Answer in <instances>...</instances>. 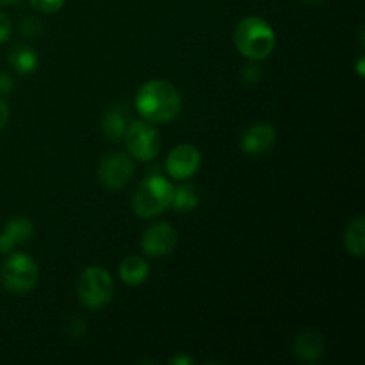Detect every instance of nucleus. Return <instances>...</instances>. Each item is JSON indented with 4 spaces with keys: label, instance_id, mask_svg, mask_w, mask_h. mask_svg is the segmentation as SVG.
<instances>
[{
    "label": "nucleus",
    "instance_id": "nucleus-20",
    "mask_svg": "<svg viewBox=\"0 0 365 365\" xmlns=\"http://www.w3.org/2000/svg\"><path fill=\"white\" fill-rule=\"evenodd\" d=\"M20 31L24 32L25 36H36L41 32V21L34 20V18H27L25 21H21Z\"/></svg>",
    "mask_w": 365,
    "mask_h": 365
},
{
    "label": "nucleus",
    "instance_id": "nucleus-24",
    "mask_svg": "<svg viewBox=\"0 0 365 365\" xmlns=\"http://www.w3.org/2000/svg\"><path fill=\"white\" fill-rule=\"evenodd\" d=\"M192 362H195V360L189 355H177L170 360L171 365H192Z\"/></svg>",
    "mask_w": 365,
    "mask_h": 365
},
{
    "label": "nucleus",
    "instance_id": "nucleus-8",
    "mask_svg": "<svg viewBox=\"0 0 365 365\" xmlns=\"http://www.w3.org/2000/svg\"><path fill=\"white\" fill-rule=\"evenodd\" d=\"M200 166H202V153L196 146L187 143L175 146L166 157V171L175 180H187L195 177Z\"/></svg>",
    "mask_w": 365,
    "mask_h": 365
},
{
    "label": "nucleus",
    "instance_id": "nucleus-23",
    "mask_svg": "<svg viewBox=\"0 0 365 365\" xmlns=\"http://www.w3.org/2000/svg\"><path fill=\"white\" fill-rule=\"evenodd\" d=\"M7 121H9V107L4 100H0V130L6 127Z\"/></svg>",
    "mask_w": 365,
    "mask_h": 365
},
{
    "label": "nucleus",
    "instance_id": "nucleus-15",
    "mask_svg": "<svg viewBox=\"0 0 365 365\" xmlns=\"http://www.w3.org/2000/svg\"><path fill=\"white\" fill-rule=\"evenodd\" d=\"M344 246L349 255L362 259L365 255V220L364 216L355 217L349 221L344 232Z\"/></svg>",
    "mask_w": 365,
    "mask_h": 365
},
{
    "label": "nucleus",
    "instance_id": "nucleus-27",
    "mask_svg": "<svg viewBox=\"0 0 365 365\" xmlns=\"http://www.w3.org/2000/svg\"><path fill=\"white\" fill-rule=\"evenodd\" d=\"M302 2H305V4H321V2H324V0H302Z\"/></svg>",
    "mask_w": 365,
    "mask_h": 365
},
{
    "label": "nucleus",
    "instance_id": "nucleus-21",
    "mask_svg": "<svg viewBox=\"0 0 365 365\" xmlns=\"http://www.w3.org/2000/svg\"><path fill=\"white\" fill-rule=\"evenodd\" d=\"M11 34V20L4 13H0V43H6Z\"/></svg>",
    "mask_w": 365,
    "mask_h": 365
},
{
    "label": "nucleus",
    "instance_id": "nucleus-10",
    "mask_svg": "<svg viewBox=\"0 0 365 365\" xmlns=\"http://www.w3.org/2000/svg\"><path fill=\"white\" fill-rule=\"evenodd\" d=\"M277 145V130L269 123H257L246 128L241 135V150L246 155H264Z\"/></svg>",
    "mask_w": 365,
    "mask_h": 365
},
{
    "label": "nucleus",
    "instance_id": "nucleus-14",
    "mask_svg": "<svg viewBox=\"0 0 365 365\" xmlns=\"http://www.w3.org/2000/svg\"><path fill=\"white\" fill-rule=\"evenodd\" d=\"M128 128V116L121 107H110L102 118V132L106 139L113 143L123 141L125 132Z\"/></svg>",
    "mask_w": 365,
    "mask_h": 365
},
{
    "label": "nucleus",
    "instance_id": "nucleus-12",
    "mask_svg": "<svg viewBox=\"0 0 365 365\" xmlns=\"http://www.w3.org/2000/svg\"><path fill=\"white\" fill-rule=\"evenodd\" d=\"M324 351V337L316 330H307L299 334L294 341V355L302 362L314 364L321 359Z\"/></svg>",
    "mask_w": 365,
    "mask_h": 365
},
{
    "label": "nucleus",
    "instance_id": "nucleus-5",
    "mask_svg": "<svg viewBox=\"0 0 365 365\" xmlns=\"http://www.w3.org/2000/svg\"><path fill=\"white\" fill-rule=\"evenodd\" d=\"M4 287L13 294H27L38 285L39 269L34 260L25 253H13L0 271Z\"/></svg>",
    "mask_w": 365,
    "mask_h": 365
},
{
    "label": "nucleus",
    "instance_id": "nucleus-6",
    "mask_svg": "<svg viewBox=\"0 0 365 365\" xmlns=\"http://www.w3.org/2000/svg\"><path fill=\"white\" fill-rule=\"evenodd\" d=\"M123 141L127 145L130 157L143 160V163H148V160L155 159L160 152L159 130L153 125H150V121L146 120L128 123Z\"/></svg>",
    "mask_w": 365,
    "mask_h": 365
},
{
    "label": "nucleus",
    "instance_id": "nucleus-26",
    "mask_svg": "<svg viewBox=\"0 0 365 365\" xmlns=\"http://www.w3.org/2000/svg\"><path fill=\"white\" fill-rule=\"evenodd\" d=\"M18 2V0H0V7H6V6H11V4Z\"/></svg>",
    "mask_w": 365,
    "mask_h": 365
},
{
    "label": "nucleus",
    "instance_id": "nucleus-3",
    "mask_svg": "<svg viewBox=\"0 0 365 365\" xmlns=\"http://www.w3.org/2000/svg\"><path fill=\"white\" fill-rule=\"evenodd\" d=\"M173 185L160 175H152L145 178L132 196V209L139 217H155L171 207L173 200Z\"/></svg>",
    "mask_w": 365,
    "mask_h": 365
},
{
    "label": "nucleus",
    "instance_id": "nucleus-19",
    "mask_svg": "<svg viewBox=\"0 0 365 365\" xmlns=\"http://www.w3.org/2000/svg\"><path fill=\"white\" fill-rule=\"evenodd\" d=\"M241 77L246 84H257L260 81V77H262V70L257 64H248V66L242 68Z\"/></svg>",
    "mask_w": 365,
    "mask_h": 365
},
{
    "label": "nucleus",
    "instance_id": "nucleus-25",
    "mask_svg": "<svg viewBox=\"0 0 365 365\" xmlns=\"http://www.w3.org/2000/svg\"><path fill=\"white\" fill-rule=\"evenodd\" d=\"M356 71H359V77H364L365 75V57L362 56L359 59V63H356Z\"/></svg>",
    "mask_w": 365,
    "mask_h": 365
},
{
    "label": "nucleus",
    "instance_id": "nucleus-1",
    "mask_svg": "<svg viewBox=\"0 0 365 365\" xmlns=\"http://www.w3.org/2000/svg\"><path fill=\"white\" fill-rule=\"evenodd\" d=\"M135 109L150 123H168L180 113V93L168 81H148L135 93Z\"/></svg>",
    "mask_w": 365,
    "mask_h": 365
},
{
    "label": "nucleus",
    "instance_id": "nucleus-17",
    "mask_svg": "<svg viewBox=\"0 0 365 365\" xmlns=\"http://www.w3.org/2000/svg\"><path fill=\"white\" fill-rule=\"evenodd\" d=\"M198 205H200V196L195 187H191V185H178V187L173 189L171 207H173L177 212L180 214L192 212Z\"/></svg>",
    "mask_w": 365,
    "mask_h": 365
},
{
    "label": "nucleus",
    "instance_id": "nucleus-4",
    "mask_svg": "<svg viewBox=\"0 0 365 365\" xmlns=\"http://www.w3.org/2000/svg\"><path fill=\"white\" fill-rule=\"evenodd\" d=\"M77 294L86 309L100 310L109 305L114 296V280L103 267H86L77 280Z\"/></svg>",
    "mask_w": 365,
    "mask_h": 365
},
{
    "label": "nucleus",
    "instance_id": "nucleus-9",
    "mask_svg": "<svg viewBox=\"0 0 365 365\" xmlns=\"http://www.w3.org/2000/svg\"><path fill=\"white\" fill-rule=\"evenodd\" d=\"M178 234L171 225L168 223H155L148 227L143 234L141 250L146 257L152 259H160L166 257L177 248Z\"/></svg>",
    "mask_w": 365,
    "mask_h": 365
},
{
    "label": "nucleus",
    "instance_id": "nucleus-11",
    "mask_svg": "<svg viewBox=\"0 0 365 365\" xmlns=\"http://www.w3.org/2000/svg\"><path fill=\"white\" fill-rule=\"evenodd\" d=\"M32 235H34V225H32V221L29 217H13V220L7 221L4 230L0 232V253L7 255L16 246L31 241Z\"/></svg>",
    "mask_w": 365,
    "mask_h": 365
},
{
    "label": "nucleus",
    "instance_id": "nucleus-18",
    "mask_svg": "<svg viewBox=\"0 0 365 365\" xmlns=\"http://www.w3.org/2000/svg\"><path fill=\"white\" fill-rule=\"evenodd\" d=\"M64 2H66V0H31V6L34 7L36 11H39V13L52 14L63 9Z\"/></svg>",
    "mask_w": 365,
    "mask_h": 365
},
{
    "label": "nucleus",
    "instance_id": "nucleus-22",
    "mask_svg": "<svg viewBox=\"0 0 365 365\" xmlns=\"http://www.w3.org/2000/svg\"><path fill=\"white\" fill-rule=\"evenodd\" d=\"M13 88H14L13 78H11L7 73H4V71H0V95H7V93L13 91Z\"/></svg>",
    "mask_w": 365,
    "mask_h": 365
},
{
    "label": "nucleus",
    "instance_id": "nucleus-2",
    "mask_svg": "<svg viewBox=\"0 0 365 365\" xmlns=\"http://www.w3.org/2000/svg\"><path fill=\"white\" fill-rule=\"evenodd\" d=\"M235 48L250 61H262L273 53L277 46V36L273 27L264 18H242L234 31Z\"/></svg>",
    "mask_w": 365,
    "mask_h": 365
},
{
    "label": "nucleus",
    "instance_id": "nucleus-13",
    "mask_svg": "<svg viewBox=\"0 0 365 365\" xmlns=\"http://www.w3.org/2000/svg\"><path fill=\"white\" fill-rule=\"evenodd\" d=\"M120 278L125 285L128 287H138V285H143L146 280H148L150 274V266L145 259L141 257H127L123 262L120 264Z\"/></svg>",
    "mask_w": 365,
    "mask_h": 365
},
{
    "label": "nucleus",
    "instance_id": "nucleus-16",
    "mask_svg": "<svg viewBox=\"0 0 365 365\" xmlns=\"http://www.w3.org/2000/svg\"><path fill=\"white\" fill-rule=\"evenodd\" d=\"M7 59L18 73H34L36 68H38V56L31 46H16Z\"/></svg>",
    "mask_w": 365,
    "mask_h": 365
},
{
    "label": "nucleus",
    "instance_id": "nucleus-7",
    "mask_svg": "<svg viewBox=\"0 0 365 365\" xmlns=\"http://www.w3.org/2000/svg\"><path fill=\"white\" fill-rule=\"evenodd\" d=\"M134 175V160L128 153H109L98 166V180L109 191H120Z\"/></svg>",
    "mask_w": 365,
    "mask_h": 365
}]
</instances>
